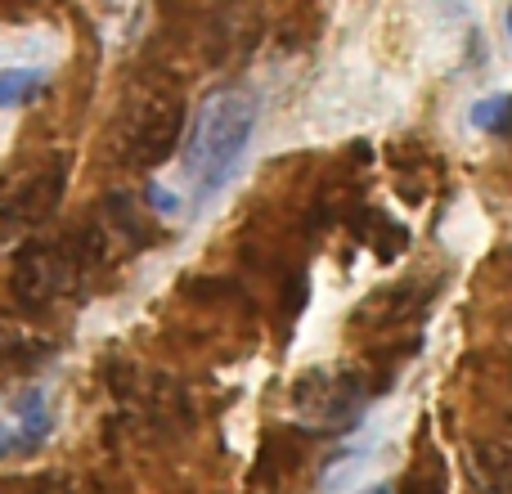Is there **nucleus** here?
I'll return each mask as SVG.
<instances>
[{"label": "nucleus", "instance_id": "423d86ee", "mask_svg": "<svg viewBox=\"0 0 512 494\" xmlns=\"http://www.w3.org/2000/svg\"><path fill=\"white\" fill-rule=\"evenodd\" d=\"M50 432H54L50 391L41 382H32V387H23L9 400V414L0 418V463H18V459L41 454Z\"/></svg>", "mask_w": 512, "mask_h": 494}, {"label": "nucleus", "instance_id": "f8f14e48", "mask_svg": "<svg viewBox=\"0 0 512 494\" xmlns=\"http://www.w3.org/2000/svg\"><path fill=\"white\" fill-rule=\"evenodd\" d=\"M0 494H90L86 481L68 477V472H45V477H5Z\"/></svg>", "mask_w": 512, "mask_h": 494}, {"label": "nucleus", "instance_id": "7ed1b4c3", "mask_svg": "<svg viewBox=\"0 0 512 494\" xmlns=\"http://www.w3.org/2000/svg\"><path fill=\"white\" fill-rule=\"evenodd\" d=\"M256 99L239 86H221L189 113L185 140H180V167H185L189 185H194V203L221 194L230 176L239 171L243 153H248L256 135Z\"/></svg>", "mask_w": 512, "mask_h": 494}, {"label": "nucleus", "instance_id": "39448f33", "mask_svg": "<svg viewBox=\"0 0 512 494\" xmlns=\"http://www.w3.org/2000/svg\"><path fill=\"white\" fill-rule=\"evenodd\" d=\"M68 180V149H32L0 167V225H45L68 198Z\"/></svg>", "mask_w": 512, "mask_h": 494}, {"label": "nucleus", "instance_id": "6e6552de", "mask_svg": "<svg viewBox=\"0 0 512 494\" xmlns=\"http://www.w3.org/2000/svg\"><path fill=\"white\" fill-rule=\"evenodd\" d=\"M400 494H450V463L436 450V441L418 436L414 454L405 463V477H400Z\"/></svg>", "mask_w": 512, "mask_h": 494}, {"label": "nucleus", "instance_id": "1a4fd4ad", "mask_svg": "<svg viewBox=\"0 0 512 494\" xmlns=\"http://www.w3.org/2000/svg\"><path fill=\"white\" fill-rule=\"evenodd\" d=\"M472 477L486 494H512V441L472 445Z\"/></svg>", "mask_w": 512, "mask_h": 494}, {"label": "nucleus", "instance_id": "9d476101", "mask_svg": "<svg viewBox=\"0 0 512 494\" xmlns=\"http://www.w3.org/2000/svg\"><path fill=\"white\" fill-rule=\"evenodd\" d=\"M50 90L45 68H0V108H27Z\"/></svg>", "mask_w": 512, "mask_h": 494}, {"label": "nucleus", "instance_id": "4468645a", "mask_svg": "<svg viewBox=\"0 0 512 494\" xmlns=\"http://www.w3.org/2000/svg\"><path fill=\"white\" fill-rule=\"evenodd\" d=\"M504 32L512 36V5H508V14H504Z\"/></svg>", "mask_w": 512, "mask_h": 494}, {"label": "nucleus", "instance_id": "20e7f679", "mask_svg": "<svg viewBox=\"0 0 512 494\" xmlns=\"http://www.w3.org/2000/svg\"><path fill=\"white\" fill-rule=\"evenodd\" d=\"M378 391L387 387L364 364H315L288 387V405L306 436H342L360 423Z\"/></svg>", "mask_w": 512, "mask_h": 494}, {"label": "nucleus", "instance_id": "f257e3e1", "mask_svg": "<svg viewBox=\"0 0 512 494\" xmlns=\"http://www.w3.org/2000/svg\"><path fill=\"white\" fill-rule=\"evenodd\" d=\"M122 256H131L122 239L113 234V225L104 216H86L81 225L63 234H36L14 252L9 261V297L18 310L41 315V310L72 301L81 292H90Z\"/></svg>", "mask_w": 512, "mask_h": 494}, {"label": "nucleus", "instance_id": "9b49d317", "mask_svg": "<svg viewBox=\"0 0 512 494\" xmlns=\"http://www.w3.org/2000/svg\"><path fill=\"white\" fill-rule=\"evenodd\" d=\"M468 117H472V126H477V131L495 135V140H512V95H508V90L477 99Z\"/></svg>", "mask_w": 512, "mask_h": 494}, {"label": "nucleus", "instance_id": "f03ea898", "mask_svg": "<svg viewBox=\"0 0 512 494\" xmlns=\"http://www.w3.org/2000/svg\"><path fill=\"white\" fill-rule=\"evenodd\" d=\"M189 126L185 90L167 72H140L108 122V158L126 171H153L180 153Z\"/></svg>", "mask_w": 512, "mask_h": 494}, {"label": "nucleus", "instance_id": "0eeeda50", "mask_svg": "<svg viewBox=\"0 0 512 494\" xmlns=\"http://www.w3.org/2000/svg\"><path fill=\"white\" fill-rule=\"evenodd\" d=\"M301 459H306V432H301V427H270L252 459L248 490L252 494H288Z\"/></svg>", "mask_w": 512, "mask_h": 494}, {"label": "nucleus", "instance_id": "ddd939ff", "mask_svg": "<svg viewBox=\"0 0 512 494\" xmlns=\"http://www.w3.org/2000/svg\"><path fill=\"white\" fill-rule=\"evenodd\" d=\"M364 494H396V490H391V486H369Z\"/></svg>", "mask_w": 512, "mask_h": 494}]
</instances>
